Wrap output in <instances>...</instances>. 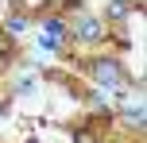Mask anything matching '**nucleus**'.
I'll return each instance as SVG.
<instances>
[{"instance_id":"f257e3e1","label":"nucleus","mask_w":147,"mask_h":143,"mask_svg":"<svg viewBox=\"0 0 147 143\" xmlns=\"http://www.w3.org/2000/svg\"><path fill=\"white\" fill-rule=\"evenodd\" d=\"M93 70H97V77H101V81H109V85H116V81H120V66H116L112 58H101Z\"/></svg>"},{"instance_id":"f03ea898","label":"nucleus","mask_w":147,"mask_h":143,"mask_svg":"<svg viewBox=\"0 0 147 143\" xmlns=\"http://www.w3.org/2000/svg\"><path fill=\"white\" fill-rule=\"evenodd\" d=\"M81 35H85V39H101V27H97L93 19H85V23H81Z\"/></svg>"},{"instance_id":"7ed1b4c3","label":"nucleus","mask_w":147,"mask_h":143,"mask_svg":"<svg viewBox=\"0 0 147 143\" xmlns=\"http://www.w3.org/2000/svg\"><path fill=\"white\" fill-rule=\"evenodd\" d=\"M74 143H97V136L89 128H81V132H74Z\"/></svg>"},{"instance_id":"20e7f679","label":"nucleus","mask_w":147,"mask_h":143,"mask_svg":"<svg viewBox=\"0 0 147 143\" xmlns=\"http://www.w3.org/2000/svg\"><path fill=\"white\" fill-rule=\"evenodd\" d=\"M124 12H128V4H124V0H116V4L109 8V15H124Z\"/></svg>"},{"instance_id":"39448f33","label":"nucleus","mask_w":147,"mask_h":143,"mask_svg":"<svg viewBox=\"0 0 147 143\" xmlns=\"http://www.w3.org/2000/svg\"><path fill=\"white\" fill-rule=\"evenodd\" d=\"M0 112H4V101H0Z\"/></svg>"}]
</instances>
